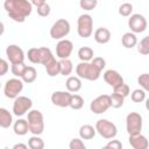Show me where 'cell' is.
<instances>
[{
  "instance_id": "obj_1",
  "label": "cell",
  "mask_w": 149,
  "mask_h": 149,
  "mask_svg": "<svg viewBox=\"0 0 149 149\" xmlns=\"http://www.w3.org/2000/svg\"><path fill=\"white\" fill-rule=\"evenodd\" d=\"M3 8L9 19L22 23L33 12V3L28 0H5Z\"/></svg>"
},
{
  "instance_id": "obj_2",
  "label": "cell",
  "mask_w": 149,
  "mask_h": 149,
  "mask_svg": "<svg viewBox=\"0 0 149 149\" xmlns=\"http://www.w3.org/2000/svg\"><path fill=\"white\" fill-rule=\"evenodd\" d=\"M76 73L81 79L97 80L101 74V70L92 64V62H80L76 66Z\"/></svg>"
},
{
  "instance_id": "obj_3",
  "label": "cell",
  "mask_w": 149,
  "mask_h": 149,
  "mask_svg": "<svg viewBox=\"0 0 149 149\" xmlns=\"http://www.w3.org/2000/svg\"><path fill=\"white\" fill-rule=\"evenodd\" d=\"M28 59L33 64H45L48 61H50L54 55L49 48L41 47V48H30L27 52Z\"/></svg>"
},
{
  "instance_id": "obj_4",
  "label": "cell",
  "mask_w": 149,
  "mask_h": 149,
  "mask_svg": "<svg viewBox=\"0 0 149 149\" xmlns=\"http://www.w3.org/2000/svg\"><path fill=\"white\" fill-rule=\"evenodd\" d=\"M28 125H29V132L33 135H41L44 130L43 114L37 109H30L28 112Z\"/></svg>"
},
{
  "instance_id": "obj_5",
  "label": "cell",
  "mask_w": 149,
  "mask_h": 149,
  "mask_svg": "<svg viewBox=\"0 0 149 149\" xmlns=\"http://www.w3.org/2000/svg\"><path fill=\"white\" fill-rule=\"evenodd\" d=\"M95 129H97V133L102 136L104 139L106 140H111V139H114L118 134V128L116 126L108 121L107 119H100L95 122Z\"/></svg>"
},
{
  "instance_id": "obj_6",
  "label": "cell",
  "mask_w": 149,
  "mask_h": 149,
  "mask_svg": "<svg viewBox=\"0 0 149 149\" xmlns=\"http://www.w3.org/2000/svg\"><path fill=\"white\" fill-rule=\"evenodd\" d=\"M77 33L80 37L87 38L93 33V19L90 14H81L77 21Z\"/></svg>"
},
{
  "instance_id": "obj_7",
  "label": "cell",
  "mask_w": 149,
  "mask_h": 149,
  "mask_svg": "<svg viewBox=\"0 0 149 149\" xmlns=\"http://www.w3.org/2000/svg\"><path fill=\"white\" fill-rule=\"evenodd\" d=\"M70 22L65 19H58L50 28V36L54 40H62L70 33Z\"/></svg>"
},
{
  "instance_id": "obj_8",
  "label": "cell",
  "mask_w": 149,
  "mask_h": 149,
  "mask_svg": "<svg viewBox=\"0 0 149 149\" xmlns=\"http://www.w3.org/2000/svg\"><path fill=\"white\" fill-rule=\"evenodd\" d=\"M23 83L24 81L21 80L20 78L8 79L3 86L5 97L8 99H15L16 97H19V93H21V91L23 90Z\"/></svg>"
},
{
  "instance_id": "obj_9",
  "label": "cell",
  "mask_w": 149,
  "mask_h": 149,
  "mask_svg": "<svg viewBox=\"0 0 149 149\" xmlns=\"http://www.w3.org/2000/svg\"><path fill=\"white\" fill-rule=\"evenodd\" d=\"M126 129L129 135L140 134L142 130V116L136 112H130L126 116Z\"/></svg>"
},
{
  "instance_id": "obj_10",
  "label": "cell",
  "mask_w": 149,
  "mask_h": 149,
  "mask_svg": "<svg viewBox=\"0 0 149 149\" xmlns=\"http://www.w3.org/2000/svg\"><path fill=\"white\" fill-rule=\"evenodd\" d=\"M31 106H33V101L30 98L24 95H19L14 99L13 102V114L16 116H22L31 109Z\"/></svg>"
},
{
  "instance_id": "obj_11",
  "label": "cell",
  "mask_w": 149,
  "mask_h": 149,
  "mask_svg": "<svg viewBox=\"0 0 149 149\" xmlns=\"http://www.w3.org/2000/svg\"><path fill=\"white\" fill-rule=\"evenodd\" d=\"M111 107V99L108 94H101L93 99L90 104V109L94 114H102Z\"/></svg>"
},
{
  "instance_id": "obj_12",
  "label": "cell",
  "mask_w": 149,
  "mask_h": 149,
  "mask_svg": "<svg viewBox=\"0 0 149 149\" xmlns=\"http://www.w3.org/2000/svg\"><path fill=\"white\" fill-rule=\"evenodd\" d=\"M148 22L146 20V17L141 14H132L130 17L128 19V27L130 28V31L139 34V33H143L147 29Z\"/></svg>"
},
{
  "instance_id": "obj_13",
  "label": "cell",
  "mask_w": 149,
  "mask_h": 149,
  "mask_svg": "<svg viewBox=\"0 0 149 149\" xmlns=\"http://www.w3.org/2000/svg\"><path fill=\"white\" fill-rule=\"evenodd\" d=\"M6 56L10 62V64L24 63V52L16 44H9L6 48Z\"/></svg>"
},
{
  "instance_id": "obj_14",
  "label": "cell",
  "mask_w": 149,
  "mask_h": 149,
  "mask_svg": "<svg viewBox=\"0 0 149 149\" xmlns=\"http://www.w3.org/2000/svg\"><path fill=\"white\" fill-rule=\"evenodd\" d=\"M71 93L69 91H55L51 94V102L58 107H69L71 100Z\"/></svg>"
},
{
  "instance_id": "obj_15",
  "label": "cell",
  "mask_w": 149,
  "mask_h": 149,
  "mask_svg": "<svg viewBox=\"0 0 149 149\" xmlns=\"http://www.w3.org/2000/svg\"><path fill=\"white\" fill-rule=\"evenodd\" d=\"M72 50H73V43L70 40H66V38L59 40L57 45H56V55L59 59L69 58Z\"/></svg>"
},
{
  "instance_id": "obj_16",
  "label": "cell",
  "mask_w": 149,
  "mask_h": 149,
  "mask_svg": "<svg viewBox=\"0 0 149 149\" xmlns=\"http://www.w3.org/2000/svg\"><path fill=\"white\" fill-rule=\"evenodd\" d=\"M102 77H104V80L109 86H112L113 88L116 87V86H119V85H121V84H123V77L116 70L109 69V70L105 71V73H104Z\"/></svg>"
},
{
  "instance_id": "obj_17",
  "label": "cell",
  "mask_w": 149,
  "mask_h": 149,
  "mask_svg": "<svg viewBox=\"0 0 149 149\" xmlns=\"http://www.w3.org/2000/svg\"><path fill=\"white\" fill-rule=\"evenodd\" d=\"M129 144L130 147H133L134 149H147L149 147V142L147 140V137L144 135L140 134H135V135H129Z\"/></svg>"
},
{
  "instance_id": "obj_18",
  "label": "cell",
  "mask_w": 149,
  "mask_h": 149,
  "mask_svg": "<svg viewBox=\"0 0 149 149\" xmlns=\"http://www.w3.org/2000/svg\"><path fill=\"white\" fill-rule=\"evenodd\" d=\"M93 36H94V40H95L97 43H99V44H106L111 40V31L107 28H105V27H100V28H98L94 31V35Z\"/></svg>"
},
{
  "instance_id": "obj_19",
  "label": "cell",
  "mask_w": 149,
  "mask_h": 149,
  "mask_svg": "<svg viewBox=\"0 0 149 149\" xmlns=\"http://www.w3.org/2000/svg\"><path fill=\"white\" fill-rule=\"evenodd\" d=\"M13 130L16 135L19 136H23L29 132V125H28V120L24 119H17L14 125H13Z\"/></svg>"
},
{
  "instance_id": "obj_20",
  "label": "cell",
  "mask_w": 149,
  "mask_h": 149,
  "mask_svg": "<svg viewBox=\"0 0 149 149\" xmlns=\"http://www.w3.org/2000/svg\"><path fill=\"white\" fill-rule=\"evenodd\" d=\"M81 78H79L78 76H70L66 81H65V86L68 88L69 92L76 93L81 88Z\"/></svg>"
},
{
  "instance_id": "obj_21",
  "label": "cell",
  "mask_w": 149,
  "mask_h": 149,
  "mask_svg": "<svg viewBox=\"0 0 149 149\" xmlns=\"http://www.w3.org/2000/svg\"><path fill=\"white\" fill-rule=\"evenodd\" d=\"M121 43L126 49H132L137 44V37L135 35V33L133 31H128L125 33L121 37Z\"/></svg>"
},
{
  "instance_id": "obj_22",
  "label": "cell",
  "mask_w": 149,
  "mask_h": 149,
  "mask_svg": "<svg viewBox=\"0 0 149 149\" xmlns=\"http://www.w3.org/2000/svg\"><path fill=\"white\" fill-rule=\"evenodd\" d=\"M44 68L47 70V73L50 76V77H56L57 74H61L59 73V62L56 61L55 56L48 61L45 64H44Z\"/></svg>"
},
{
  "instance_id": "obj_23",
  "label": "cell",
  "mask_w": 149,
  "mask_h": 149,
  "mask_svg": "<svg viewBox=\"0 0 149 149\" xmlns=\"http://www.w3.org/2000/svg\"><path fill=\"white\" fill-rule=\"evenodd\" d=\"M95 133H97L95 127H93L91 125H83L79 128V136L83 140H91V139H93L95 136Z\"/></svg>"
},
{
  "instance_id": "obj_24",
  "label": "cell",
  "mask_w": 149,
  "mask_h": 149,
  "mask_svg": "<svg viewBox=\"0 0 149 149\" xmlns=\"http://www.w3.org/2000/svg\"><path fill=\"white\" fill-rule=\"evenodd\" d=\"M13 123V116L9 111L1 107L0 108V127L1 128H8Z\"/></svg>"
},
{
  "instance_id": "obj_25",
  "label": "cell",
  "mask_w": 149,
  "mask_h": 149,
  "mask_svg": "<svg viewBox=\"0 0 149 149\" xmlns=\"http://www.w3.org/2000/svg\"><path fill=\"white\" fill-rule=\"evenodd\" d=\"M58 62H59V73L62 76H70L73 70L72 62L69 58H62Z\"/></svg>"
},
{
  "instance_id": "obj_26",
  "label": "cell",
  "mask_w": 149,
  "mask_h": 149,
  "mask_svg": "<svg viewBox=\"0 0 149 149\" xmlns=\"http://www.w3.org/2000/svg\"><path fill=\"white\" fill-rule=\"evenodd\" d=\"M93 56H94L93 49L90 47H81L78 50V58L81 62H91L93 59Z\"/></svg>"
},
{
  "instance_id": "obj_27",
  "label": "cell",
  "mask_w": 149,
  "mask_h": 149,
  "mask_svg": "<svg viewBox=\"0 0 149 149\" xmlns=\"http://www.w3.org/2000/svg\"><path fill=\"white\" fill-rule=\"evenodd\" d=\"M36 77H37V71L34 66H27L21 79L27 83V84H30V83H34L36 80Z\"/></svg>"
},
{
  "instance_id": "obj_28",
  "label": "cell",
  "mask_w": 149,
  "mask_h": 149,
  "mask_svg": "<svg viewBox=\"0 0 149 149\" xmlns=\"http://www.w3.org/2000/svg\"><path fill=\"white\" fill-rule=\"evenodd\" d=\"M28 146L30 149H43L44 142L38 135H34L28 140Z\"/></svg>"
},
{
  "instance_id": "obj_29",
  "label": "cell",
  "mask_w": 149,
  "mask_h": 149,
  "mask_svg": "<svg viewBox=\"0 0 149 149\" xmlns=\"http://www.w3.org/2000/svg\"><path fill=\"white\" fill-rule=\"evenodd\" d=\"M109 99H111V107L113 108H120L122 107L123 102H125V97L118 94V93H112L109 95Z\"/></svg>"
},
{
  "instance_id": "obj_30",
  "label": "cell",
  "mask_w": 149,
  "mask_h": 149,
  "mask_svg": "<svg viewBox=\"0 0 149 149\" xmlns=\"http://www.w3.org/2000/svg\"><path fill=\"white\" fill-rule=\"evenodd\" d=\"M84 106V98L79 94H72L70 100V106L72 109H80Z\"/></svg>"
},
{
  "instance_id": "obj_31",
  "label": "cell",
  "mask_w": 149,
  "mask_h": 149,
  "mask_svg": "<svg viewBox=\"0 0 149 149\" xmlns=\"http://www.w3.org/2000/svg\"><path fill=\"white\" fill-rule=\"evenodd\" d=\"M137 51L141 55H149V35L143 37L137 43Z\"/></svg>"
},
{
  "instance_id": "obj_32",
  "label": "cell",
  "mask_w": 149,
  "mask_h": 149,
  "mask_svg": "<svg viewBox=\"0 0 149 149\" xmlns=\"http://www.w3.org/2000/svg\"><path fill=\"white\" fill-rule=\"evenodd\" d=\"M130 99L134 102H142L146 100V91L143 88H136L130 94Z\"/></svg>"
},
{
  "instance_id": "obj_33",
  "label": "cell",
  "mask_w": 149,
  "mask_h": 149,
  "mask_svg": "<svg viewBox=\"0 0 149 149\" xmlns=\"http://www.w3.org/2000/svg\"><path fill=\"white\" fill-rule=\"evenodd\" d=\"M133 13V5L130 2H123L120 7H119V14L121 16H130Z\"/></svg>"
},
{
  "instance_id": "obj_34",
  "label": "cell",
  "mask_w": 149,
  "mask_h": 149,
  "mask_svg": "<svg viewBox=\"0 0 149 149\" xmlns=\"http://www.w3.org/2000/svg\"><path fill=\"white\" fill-rule=\"evenodd\" d=\"M26 68H27V65H26L24 63L12 64V69H10V71H12V73H13L15 77L21 78L22 74H23V72H24V70H26Z\"/></svg>"
},
{
  "instance_id": "obj_35",
  "label": "cell",
  "mask_w": 149,
  "mask_h": 149,
  "mask_svg": "<svg viewBox=\"0 0 149 149\" xmlns=\"http://www.w3.org/2000/svg\"><path fill=\"white\" fill-rule=\"evenodd\" d=\"M98 0H79V6L84 10H93L97 7Z\"/></svg>"
},
{
  "instance_id": "obj_36",
  "label": "cell",
  "mask_w": 149,
  "mask_h": 149,
  "mask_svg": "<svg viewBox=\"0 0 149 149\" xmlns=\"http://www.w3.org/2000/svg\"><path fill=\"white\" fill-rule=\"evenodd\" d=\"M113 92L114 93H118V94H120V95H122V97H128L129 94H130V88H129V86L127 85V84H121V85H119V86H116V87H114L113 88Z\"/></svg>"
},
{
  "instance_id": "obj_37",
  "label": "cell",
  "mask_w": 149,
  "mask_h": 149,
  "mask_svg": "<svg viewBox=\"0 0 149 149\" xmlns=\"http://www.w3.org/2000/svg\"><path fill=\"white\" fill-rule=\"evenodd\" d=\"M137 83L140 84V86L144 91L149 92V73H142V74H140L139 78H137Z\"/></svg>"
},
{
  "instance_id": "obj_38",
  "label": "cell",
  "mask_w": 149,
  "mask_h": 149,
  "mask_svg": "<svg viewBox=\"0 0 149 149\" xmlns=\"http://www.w3.org/2000/svg\"><path fill=\"white\" fill-rule=\"evenodd\" d=\"M83 139H72L69 143V148L70 149H85V144L81 141Z\"/></svg>"
},
{
  "instance_id": "obj_39",
  "label": "cell",
  "mask_w": 149,
  "mask_h": 149,
  "mask_svg": "<svg viewBox=\"0 0 149 149\" xmlns=\"http://www.w3.org/2000/svg\"><path fill=\"white\" fill-rule=\"evenodd\" d=\"M50 6L45 2V3H43L42 6H40V7H37V14L40 15V16H42V17H44V16H48L49 14H50Z\"/></svg>"
},
{
  "instance_id": "obj_40",
  "label": "cell",
  "mask_w": 149,
  "mask_h": 149,
  "mask_svg": "<svg viewBox=\"0 0 149 149\" xmlns=\"http://www.w3.org/2000/svg\"><path fill=\"white\" fill-rule=\"evenodd\" d=\"M92 62V64H94L99 70H101L102 71V69H105V66H106V61L102 58V57H93V59L91 61Z\"/></svg>"
},
{
  "instance_id": "obj_41",
  "label": "cell",
  "mask_w": 149,
  "mask_h": 149,
  "mask_svg": "<svg viewBox=\"0 0 149 149\" xmlns=\"http://www.w3.org/2000/svg\"><path fill=\"white\" fill-rule=\"evenodd\" d=\"M105 148H112V149H121L122 148V143L119 141V140H111L106 146Z\"/></svg>"
},
{
  "instance_id": "obj_42",
  "label": "cell",
  "mask_w": 149,
  "mask_h": 149,
  "mask_svg": "<svg viewBox=\"0 0 149 149\" xmlns=\"http://www.w3.org/2000/svg\"><path fill=\"white\" fill-rule=\"evenodd\" d=\"M8 69H9V66H8L7 61L2 58L0 61V76H5L7 73V71H8Z\"/></svg>"
},
{
  "instance_id": "obj_43",
  "label": "cell",
  "mask_w": 149,
  "mask_h": 149,
  "mask_svg": "<svg viewBox=\"0 0 149 149\" xmlns=\"http://www.w3.org/2000/svg\"><path fill=\"white\" fill-rule=\"evenodd\" d=\"M30 2L33 3V6H36V8H37V7L42 6L43 3H45L47 1L45 0H30Z\"/></svg>"
},
{
  "instance_id": "obj_44",
  "label": "cell",
  "mask_w": 149,
  "mask_h": 149,
  "mask_svg": "<svg viewBox=\"0 0 149 149\" xmlns=\"http://www.w3.org/2000/svg\"><path fill=\"white\" fill-rule=\"evenodd\" d=\"M29 146L28 144H23V143H16V144H14L13 146V149H19V148H21V149H27Z\"/></svg>"
},
{
  "instance_id": "obj_45",
  "label": "cell",
  "mask_w": 149,
  "mask_h": 149,
  "mask_svg": "<svg viewBox=\"0 0 149 149\" xmlns=\"http://www.w3.org/2000/svg\"><path fill=\"white\" fill-rule=\"evenodd\" d=\"M146 108L149 111V98H148V99H146Z\"/></svg>"
}]
</instances>
